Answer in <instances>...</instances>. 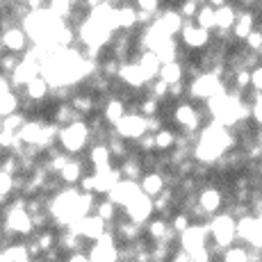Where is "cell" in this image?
Returning a JSON list of instances; mask_svg holds the SVG:
<instances>
[{
  "instance_id": "obj_2",
  "label": "cell",
  "mask_w": 262,
  "mask_h": 262,
  "mask_svg": "<svg viewBox=\"0 0 262 262\" xmlns=\"http://www.w3.org/2000/svg\"><path fill=\"white\" fill-rule=\"evenodd\" d=\"M208 233L212 244L219 246V249H228L237 242V237H235V219L228 212H216L208 221Z\"/></svg>"
},
{
  "instance_id": "obj_8",
  "label": "cell",
  "mask_w": 262,
  "mask_h": 262,
  "mask_svg": "<svg viewBox=\"0 0 262 262\" xmlns=\"http://www.w3.org/2000/svg\"><path fill=\"white\" fill-rule=\"evenodd\" d=\"M180 37H183V43L189 50H205L212 43V32L199 28L194 21H183V28H180Z\"/></svg>"
},
{
  "instance_id": "obj_20",
  "label": "cell",
  "mask_w": 262,
  "mask_h": 262,
  "mask_svg": "<svg viewBox=\"0 0 262 262\" xmlns=\"http://www.w3.org/2000/svg\"><path fill=\"white\" fill-rule=\"evenodd\" d=\"M239 9L235 7L233 3H226L221 7L214 9V30H224V32H230L233 30V23L237 18Z\"/></svg>"
},
{
  "instance_id": "obj_35",
  "label": "cell",
  "mask_w": 262,
  "mask_h": 262,
  "mask_svg": "<svg viewBox=\"0 0 262 262\" xmlns=\"http://www.w3.org/2000/svg\"><path fill=\"white\" fill-rule=\"evenodd\" d=\"M169 262H191V255L183 249H173V253L169 255Z\"/></svg>"
},
{
  "instance_id": "obj_28",
  "label": "cell",
  "mask_w": 262,
  "mask_h": 262,
  "mask_svg": "<svg viewBox=\"0 0 262 262\" xmlns=\"http://www.w3.org/2000/svg\"><path fill=\"white\" fill-rule=\"evenodd\" d=\"M176 139H178V135H176L173 130H169V128L158 130V133L153 135L155 150H171V148L176 146Z\"/></svg>"
},
{
  "instance_id": "obj_17",
  "label": "cell",
  "mask_w": 262,
  "mask_h": 262,
  "mask_svg": "<svg viewBox=\"0 0 262 262\" xmlns=\"http://www.w3.org/2000/svg\"><path fill=\"white\" fill-rule=\"evenodd\" d=\"M255 28L258 25H255L253 12H237V18H235L233 30H230V37H233V41H244Z\"/></svg>"
},
{
  "instance_id": "obj_19",
  "label": "cell",
  "mask_w": 262,
  "mask_h": 262,
  "mask_svg": "<svg viewBox=\"0 0 262 262\" xmlns=\"http://www.w3.org/2000/svg\"><path fill=\"white\" fill-rule=\"evenodd\" d=\"M84 176V164L82 160L78 158H69V162L62 167V171L57 173V178L62 180L64 187H75L78 185V180Z\"/></svg>"
},
{
  "instance_id": "obj_6",
  "label": "cell",
  "mask_w": 262,
  "mask_h": 262,
  "mask_svg": "<svg viewBox=\"0 0 262 262\" xmlns=\"http://www.w3.org/2000/svg\"><path fill=\"white\" fill-rule=\"evenodd\" d=\"M171 112H173V121L187 133V139L201 130V110L194 107V103H178Z\"/></svg>"
},
{
  "instance_id": "obj_12",
  "label": "cell",
  "mask_w": 262,
  "mask_h": 262,
  "mask_svg": "<svg viewBox=\"0 0 262 262\" xmlns=\"http://www.w3.org/2000/svg\"><path fill=\"white\" fill-rule=\"evenodd\" d=\"M73 230L80 235L82 239H92L96 242L100 237V235L107 230V224H105L103 219H98L96 214H87V216H82V219L78 221V224L73 226Z\"/></svg>"
},
{
  "instance_id": "obj_16",
  "label": "cell",
  "mask_w": 262,
  "mask_h": 262,
  "mask_svg": "<svg viewBox=\"0 0 262 262\" xmlns=\"http://www.w3.org/2000/svg\"><path fill=\"white\" fill-rule=\"evenodd\" d=\"M139 191L146 194L148 199H155V196H160L164 189H167V185H164V176L158 173V171H146V173L139 178Z\"/></svg>"
},
{
  "instance_id": "obj_11",
  "label": "cell",
  "mask_w": 262,
  "mask_h": 262,
  "mask_svg": "<svg viewBox=\"0 0 262 262\" xmlns=\"http://www.w3.org/2000/svg\"><path fill=\"white\" fill-rule=\"evenodd\" d=\"M137 194H139V185L135 183V180H123V178H121L119 183L110 189L107 199L121 210V208H125V205H128Z\"/></svg>"
},
{
  "instance_id": "obj_26",
  "label": "cell",
  "mask_w": 262,
  "mask_h": 262,
  "mask_svg": "<svg viewBox=\"0 0 262 262\" xmlns=\"http://www.w3.org/2000/svg\"><path fill=\"white\" fill-rule=\"evenodd\" d=\"M21 110V98H18V94L14 92H7V94H0V119L9 117V114L18 112Z\"/></svg>"
},
{
  "instance_id": "obj_14",
  "label": "cell",
  "mask_w": 262,
  "mask_h": 262,
  "mask_svg": "<svg viewBox=\"0 0 262 262\" xmlns=\"http://www.w3.org/2000/svg\"><path fill=\"white\" fill-rule=\"evenodd\" d=\"M114 25L117 30L130 32L137 28V7L133 3H121L114 7Z\"/></svg>"
},
{
  "instance_id": "obj_31",
  "label": "cell",
  "mask_w": 262,
  "mask_h": 262,
  "mask_svg": "<svg viewBox=\"0 0 262 262\" xmlns=\"http://www.w3.org/2000/svg\"><path fill=\"white\" fill-rule=\"evenodd\" d=\"M18 62H21V55H14V53H3L0 55V75H12L14 69L18 67Z\"/></svg>"
},
{
  "instance_id": "obj_33",
  "label": "cell",
  "mask_w": 262,
  "mask_h": 262,
  "mask_svg": "<svg viewBox=\"0 0 262 262\" xmlns=\"http://www.w3.org/2000/svg\"><path fill=\"white\" fill-rule=\"evenodd\" d=\"M244 48L249 50V53H253V55H260V50H262V32H260V28H255L253 32L244 39Z\"/></svg>"
},
{
  "instance_id": "obj_1",
  "label": "cell",
  "mask_w": 262,
  "mask_h": 262,
  "mask_svg": "<svg viewBox=\"0 0 262 262\" xmlns=\"http://www.w3.org/2000/svg\"><path fill=\"white\" fill-rule=\"evenodd\" d=\"M57 144H59V150L67 155H80L89 144H92V130H89L87 121L84 119H78L69 125H62L57 133Z\"/></svg>"
},
{
  "instance_id": "obj_18",
  "label": "cell",
  "mask_w": 262,
  "mask_h": 262,
  "mask_svg": "<svg viewBox=\"0 0 262 262\" xmlns=\"http://www.w3.org/2000/svg\"><path fill=\"white\" fill-rule=\"evenodd\" d=\"M21 92H23V98L32 100V103H46L48 96H50V84L41 78V75H37V78H32L28 84H25Z\"/></svg>"
},
{
  "instance_id": "obj_9",
  "label": "cell",
  "mask_w": 262,
  "mask_h": 262,
  "mask_svg": "<svg viewBox=\"0 0 262 262\" xmlns=\"http://www.w3.org/2000/svg\"><path fill=\"white\" fill-rule=\"evenodd\" d=\"M121 210L125 212V219L133 221V224H137V226L146 224V221L150 219V214L155 212V210H153V199H148V196L142 194V191H139V194L135 196V199L130 201L125 208H121Z\"/></svg>"
},
{
  "instance_id": "obj_30",
  "label": "cell",
  "mask_w": 262,
  "mask_h": 262,
  "mask_svg": "<svg viewBox=\"0 0 262 262\" xmlns=\"http://www.w3.org/2000/svg\"><path fill=\"white\" fill-rule=\"evenodd\" d=\"M221 262H249V249L246 246H228V249H224V253H221Z\"/></svg>"
},
{
  "instance_id": "obj_4",
  "label": "cell",
  "mask_w": 262,
  "mask_h": 262,
  "mask_svg": "<svg viewBox=\"0 0 262 262\" xmlns=\"http://www.w3.org/2000/svg\"><path fill=\"white\" fill-rule=\"evenodd\" d=\"M235 237L244 242L246 249H262V226L260 216L244 214L235 219Z\"/></svg>"
},
{
  "instance_id": "obj_24",
  "label": "cell",
  "mask_w": 262,
  "mask_h": 262,
  "mask_svg": "<svg viewBox=\"0 0 262 262\" xmlns=\"http://www.w3.org/2000/svg\"><path fill=\"white\" fill-rule=\"evenodd\" d=\"M94 214L98 216V219H103L105 224H114V219H117V214H119V208L110 199H103V201H96Z\"/></svg>"
},
{
  "instance_id": "obj_23",
  "label": "cell",
  "mask_w": 262,
  "mask_h": 262,
  "mask_svg": "<svg viewBox=\"0 0 262 262\" xmlns=\"http://www.w3.org/2000/svg\"><path fill=\"white\" fill-rule=\"evenodd\" d=\"M0 253H3V258L7 262H32L28 249H25V242H21V244H14L12 242V244H7Z\"/></svg>"
},
{
  "instance_id": "obj_5",
  "label": "cell",
  "mask_w": 262,
  "mask_h": 262,
  "mask_svg": "<svg viewBox=\"0 0 262 262\" xmlns=\"http://www.w3.org/2000/svg\"><path fill=\"white\" fill-rule=\"evenodd\" d=\"M112 130L123 142H137L142 135H146V119L137 112H128Z\"/></svg>"
},
{
  "instance_id": "obj_13",
  "label": "cell",
  "mask_w": 262,
  "mask_h": 262,
  "mask_svg": "<svg viewBox=\"0 0 262 262\" xmlns=\"http://www.w3.org/2000/svg\"><path fill=\"white\" fill-rule=\"evenodd\" d=\"M196 203L201 205V210H203L208 216H212L216 212H221L224 210V194H221L219 187H214V185H210V187H203L199 194V199H196Z\"/></svg>"
},
{
  "instance_id": "obj_32",
  "label": "cell",
  "mask_w": 262,
  "mask_h": 262,
  "mask_svg": "<svg viewBox=\"0 0 262 262\" xmlns=\"http://www.w3.org/2000/svg\"><path fill=\"white\" fill-rule=\"evenodd\" d=\"M25 119H28V114H23L21 110H18V112H14V114H9V117H5V119H3V130L16 133V130L25 123Z\"/></svg>"
},
{
  "instance_id": "obj_34",
  "label": "cell",
  "mask_w": 262,
  "mask_h": 262,
  "mask_svg": "<svg viewBox=\"0 0 262 262\" xmlns=\"http://www.w3.org/2000/svg\"><path fill=\"white\" fill-rule=\"evenodd\" d=\"M137 146H139V150H142V155L146 153H155V142H153V135H142V137L137 139Z\"/></svg>"
},
{
  "instance_id": "obj_25",
  "label": "cell",
  "mask_w": 262,
  "mask_h": 262,
  "mask_svg": "<svg viewBox=\"0 0 262 262\" xmlns=\"http://www.w3.org/2000/svg\"><path fill=\"white\" fill-rule=\"evenodd\" d=\"M169 230H171L169 221H167V219H162V216H158V219L148 221V226H146V235H148V239H150V242H160V239H164V237L169 235Z\"/></svg>"
},
{
  "instance_id": "obj_10",
  "label": "cell",
  "mask_w": 262,
  "mask_h": 262,
  "mask_svg": "<svg viewBox=\"0 0 262 262\" xmlns=\"http://www.w3.org/2000/svg\"><path fill=\"white\" fill-rule=\"evenodd\" d=\"M0 43H3L5 53H14V55H23L28 50V37H25L21 25H9L3 30L0 34Z\"/></svg>"
},
{
  "instance_id": "obj_29",
  "label": "cell",
  "mask_w": 262,
  "mask_h": 262,
  "mask_svg": "<svg viewBox=\"0 0 262 262\" xmlns=\"http://www.w3.org/2000/svg\"><path fill=\"white\" fill-rule=\"evenodd\" d=\"M34 242H37L39 251H41V255H43L46 251H50V249H55V246H57V235H55L50 228H43V230H39V233L34 235Z\"/></svg>"
},
{
  "instance_id": "obj_15",
  "label": "cell",
  "mask_w": 262,
  "mask_h": 262,
  "mask_svg": "<svg viewBox=\"0 0 262 262\" xmlns=\"http://www.w3.org/2000/svg\"><path fill=\"white\" fill-rule=\"evenodd\" d=\"M125 114H128V110H125L123 100H119L117 96H107V100L103 103V110H100V119L114 128V125H117Z\"/></svg>"
},
{
  "instance_id": "obj_22",
  "label": "cell",
  "mask_w": 262,
  "mask_h": 262,
  "mask_svg": "<svg viewBox=\"0 0 262 262\" xmlns=\"http://www.w3.org/2000/svg\"><path fill=\"white\" fill-rule=\"evenodd\" d=\"M158 78L162 80L164 84H176V82H185L183 64H180V62H167V64H160Z\"/></svg>"
},
{
  "instance_id": "obj_21",
  "label": "cell",
  "mask_w": 262,
  "mask_h": 262,
  "mask_svg": "<svg viewBox=\"0 0 262 262\" xmlns=\"http://www.w3.org/2000/svg\"><path fill=\"white\" fill-rule=\"evenodd\" d=\"M89 164H92L94 171L112 167V155H110L107 146L105 144H92L89 146Z\"/></svg>"
},
{
  "instance_id": "obj_27",
  "label": "cell",
  "mask_w": 262,
  "mask_h": 262,
  "mask_svg": "<svg viewBox=\"0 0 262 262\" xmlns=\"http://www.w3.org/2000/svg\"><path fill=\"white\" fill-rule=\"evenodd\" d=\"M194 23L199 25V28L208 30V32H214V7H210L208 3L201 5L196 16H194Z\"/></svg>"
},
{
  "instance_id": "obj_3",
  "label": "cell",
  "mask_w": 262,
  "mask_h": 262,
  "mask_svg": "<svg viewBox=\"0 0 262 262\" xmlns=\"http://www.w3.org/2000/svg\"><path fill=\"white\" fill-rule=\"evenodd\" d=\"M224 92H226L224 80L216 78L212 73H201L187 82V96L194 100H203V103H208L210 98H214V96H219Z\"/></svg>"
},
{
  "instance_id": "obj_7",
  "label": "cell",
  "mask_w": 262,
  "mask_h": 262,
  "mask_svg": "<svg viewBox=\"0 0 262 262\" xmlns=\"http://www.w3.org/2000/svg\"><path fill=\"white\" fill-rule=\"evenodd\" d=\"M180 249L187 251V253H194L199 249H205L210 242V233H208V224H191L187 230L178 235Z\"/></svg>"
}]
</instances>
